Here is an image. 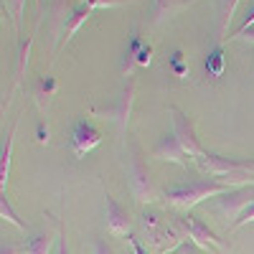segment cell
<instances>
[{"instance_id": "27", "label": "cell", "mask_w": 254, "mask_h": 254, "mask_svg": "<svg viewBox=\"0 0 254 254\" xmlns=\"http://www.w3.org/2000/svg\"><path fill=\"white\" fill-rule=\"evenodd\" d=\"M244 38H249V41H254V31H249V36H244Z\"/></svg>"}, {"instance_id": "11", "label": "cell", "mask_w": 254, "mask_h": 254, "mask_svg": "<svg viewBox=\"0 0 254 254\" xmlns=\"http://www.w3.org/2000/svg\"><path fill=\"white\" fill-rule=\"evenodd\" d=\"M92 13H94V8H92L89 3H81L71 15H66V28H64V33H66V36H64V44H69V41L76 36V31L81 28V23H84V20H87Z\"/></svg>"}, {"instance_id": "14", "label": "cell", "mask_w": 254, "mask_h": 254, "mask_svg": "<svg viewBox=\"0 0 254 254\" xmlns=\"http://www.w3.org/2000/svg\"><path fill=\"white\" fill-rule=\"evenodd\" d=\"M132 94H135V79H130L127 81V89L120 94V99H117V107H115V120L120 122V125H125L127 122V115H130V107H132Z\"/></svg>"}, {"instance_id": "12", "label": "cell", "mask_w": 254, "mask_h": 254, "mask_svg": "<svg viewBox=\"0 0 254 254\" xmlns=\"http://www.w3.org/2000/svg\"><path fill=\"white\" fill-rule=\"evenodd\" d=\"M239 3H242V0H221V5H219V41H221V44L226 41L229 23L234 20V13H237Z\"/></svg>"}, {"instance_id": "21", "label": "cell", "mask_w": 254, "mask_h": 254, "mask_svg": "<svg viewBox=\"0 0 254 254\" xmlns=\"http://www.w3.org/2000/svg\"><path fill=\"white\" fill-rule=\"evenodd\" d=\"M247 224H254V203H252V206H247V211L239 216V221L231 224V231H237V229H242V226H247Z\"/></svg>"}, {"instance_id": "17", "label": "cell", "mask_w": 254, "mask_h": 254, "mask_svg": "<svg viewBox=\"0 0 254 254\" xmlns=\"http://www.w3.org/2000/svg\"><path fill=\"white\" fill-rule=\"evenodd\" d=\"M206 71L211 76H221L224 74V51L216 49V51H211L208 59H206Z\"/></svg>"}, {"instance_id": "16", "label": "cell", "mask_w": 254, "mask_h": 254, "mask_svg": "<svg viewBox=\"0 0 254 254\" xmlns=\"http://www.w3.org/2000/svg\"><path fill=\"white\" fill-rule=\"evenodd\" d=\"M0 216H3L8 224H13L15 229H20V231H28V226H26L23 221H20V219H18V214L13 211V206H10V201H8V196H5V193L0 196Z\"/></svg>"}, {"instance_id": "2", "label": "cell", "mask_w": 254, "mask_h": 254, "mask_svg": "<svg viewBox=\"0 0 254 254\" xmlns=\"http://www.w3.org/2000/svg\"><path fill=\"white\" fill-rule=\"evenodd\" d=\"M198 168L208 176L221 181H237V183H254V160L242 158H221V155H203L198 160Z\"/></svg>"}, {"instance_id": "8", "label": "cell", "mask_w": 254, "mask_h": 254, "mask_svg": "<svg viewBox=\"0 0 254 254\" xmlns=\"http://www.w3.org/2000/svg\"><path fill=\"white\" fill-rule=\"evenodd\" d=\"M104 221H107V231L112 237H127L130 234V214H127L110 193H104Z\"/></svg>"}, {"instance_id": "10", "label": "cell", "mask_w": 254, "mask_h": 254, "mask_svg": "<svg viewBox=\"0 0 254 254\" xmlns=\"http://www.w3.org/2000/svg\"><path fill=\"white\" fill-rule=\"evenodd\" d=\"M196 0H153V23H163L178 10L193 5Z\"/></svg>"}, {"instance_id": "9", "label": "cell", "mask_w": 254, "mask_h": 254, "mask_svg": "<svg viewBox=\"0 0 254 254\" xmlns=\"http://www.w3.org/2000/svg\"><path fill=\"white\" fill-rule=\"evenodd\" d=\"M153 155H155L158 160L176 163V165H181V168H186L188 160H190V158L183 153V147H181V142L176 140L173 132H168V135H163V137L158 140V145L153 147Z\"/></svg>"}, {"instance_id": "13", "label": "cell", "mask_w": 254, "mask_h": 254, "mask_svg": "<svg viewBox=\"0 0 254 254\" xmlns=\"http://www.w3.org/2000/svg\"><path fill=\"white\" fill-rule=\"evenodd\" d=\"M54 242H59V237L54 239L51 234H46V231H41V234H33L26 244H23V254H49Z\"/></svg>"}, {"instance_id": "15", "label": "cell", "mask_w": 254, "mask_h": 254, "mask_svg": "<svg viewBox=\"0 0 254 254\" xmlns=\"http://www.w3.org/2000/svg\"><path fill=\"white\" fill-rule=\"evenodd\" d=\"M13 135H15V122L10 125L5 145H3V163H0V188L5 193V186H8V173H10V153H13Z\"/></svg>"}, {"instance_id": "7", "label": "cell", "mask_w": 254, "mask_h": 254, "mask_svg": "<svg viewBox=\"0 0 254 254\" xmlns=\"http://www.w3.org/2000/svg\"><path fill=\"white\" fill-rule=\"evenodd\" d=\"M99 142H102V132L89 120H79L74 125V130H71V147H74L76 158H84L87 153H92Z\"/></svg>"}, {"instance_id": "22", "label": "cell", "mask_w": 254, "mask_h": 254, "mask_svg": "<svg viewBox=\"0 0 254 254\" xmlns=\"http://www.w3.org/2000/svg\"><path fill=\"white\" fill-rule=\"evenodd\" d=\"M92 254H117L107 242H104V239H94L92 242Z\"/></svg>"}, {"instance_id": "6", "label": "cell", "mask_w": 254, "mask_h": 254, "mask_svg": "<svg viewBox=\"0 0 254 254\" xmlns=\"http://www.w3.org/2000/svg\"><path fill=\"white\" fill-rule=\"evenodd\" d=\"M178 224L186 229V234H188V239L193 242L196 247H201V249H224V244H221V239L211 231L206 224H201L196 216H190V214H186V216H181L178 219Z\"/></svg>"}, {"instance_id": "4", "label": "cell", "mask_w": 254, "mask_h": 254, "mask_svg": "<svg viewBox=\"0 0 254 254\" xmlns=\"http://www.w3.org/2000/svg\"><path fill=\"white\" fill-rule=\"evenodd\" d=\"M252 203H254V183L237 186V188H231L229 193L216 198V214L224 216V219H237L239 221V216Z\"/></svg>"}, {"instance_id": "23", "label": "cell", "mask_w": 254, "mask_h": 254, "mask_svg": "<svg viewBox=\"0 0 254 254\" xmlns=\"http://www.w3.org/2000/svg\"><path fill=\"white\" fill-rule=\"evenodd\" d=\"M56 254H69L66 249V239H64V229L59 226V242H56Z\"/></svg>"}, {"instance_id": "18", "label": "cell", "mask_w": 254, "mask_h": 254, "mask_svg": "<svg viewBox=\"0 0 254 254\" xmlns=\"http://www.w3.org/2000/svg\"><path fill=\"white\" fill-rule=\"evenodd\" d=\"M31 44H33V36H28V38H26V46L20 49V54H18V66H15V84H20V76H23V66L28 64Z\"/></svg>"}, {"instance_id": "5", "label": "cell", "mask_w": 254, "mask_h": 254, "mask_svg": "<svg viewBox=\"0 0 254 254\" xmlns=\"http://www.w3.org/2000/svg\"><path fill=\"white\" fill-rule=\"evenodd\" d=\"M127 178H130V190L140 203H150L155 201V188L150 183V173H147V165L142 163L140 153H135L127 165Z\"/></svg>"}, {"instance_id": "25", "label": "cell", "mask_w": 254, "mask_h": 254, "mask_svg": "<svg viewBox=\"0 0 254 254\" xmlns=\"http://www.w3.org/2000/svg\"><path fill=\"white\" fill-rule=\"evenodd\" d=\"M23 249H18V247H13L10 242H3V249H0V254H20Z\"/></svg>"}, {"instance_id": "3", "label": "cell", "mask_w": 254, "mask_h": 254, "mask_svg": "<svg viewBox=\"0 0 254 254\" xmlns=\"http://www.w3.org/2000/svg\"><path fill=\"white\" fill-rule=\"evenodd\" d=\"M168 115H171V125H173V135H176V140L181 142V147H183V153L190 158V160H201L203 155H206V150L201 147V142H198V137H196V122H193V117L190 115H186V112H181L178 107H168Z\"/></svg>"}, {"instance_id": "20", "label": "cell", "mask_w": 254, "mask_h": 254, "mask_svg": "<svg viewBox=\"0 0 254 254\" xmlns=\"http://www.w3.org/2000/svg\"><path fill=\"white\" fill-rule=\"evenodd\" d=\"M252 26H254V5L247 10V15H244V23L239 26V31L234 33V38H244V36L249 33V28H252Z\"/></svg>"}, {"instance_id": "24", "label": "cell", "mask_w": 254, "mask_h": 254, "mask_svg": "<svg viewBox=\"0 0 254 254\" xmlns=\"http://www.w3.org/2000/svg\"><path fill=\"white\" fill-rule=\"evenodd\" d=\"M127 242H130V247H132V252H135V254H147V249H145L135 237H127Z\"/></svg>"}, {"instance_id": "26", "label": "cell", "mask_w": 254, "mask_h": 254, "mask_svg": "<svg viewBox=\"0 0 254 254\" xmlns=\"http://www.w3.org/2000/svg\"><path fill=\"white\" fill-rule=\"evenodd\" d=\"M49 140V132L44 130V127H38V142H46Z\"/></svg>"}, {"instance_id": "19", "label": "cell", "mask_w": 254, "mask_h": 254, "mask_svg": "<svg viewBox=\"0 0 254 254\" xmlns=\"http://www.w3.org/2000/svg\"><path fill=\"white\" fill-rule=\"evenodd\" d=\"M5 8L10 10L13 23L18 26L20 23V15H23V8H26V0H5Z\"/></svg>"}, {"instance_id": "1", "label": "cell", "mask_w": 254, "mask_h": 254, "mask_svg": "<svg viewBox=\"0 0 254 254\" xmlns=\"http://www.w3.org/2000/svg\"><path fill=\"white\" fill-rule=\"evenodd\" d=\"M237 186H244V183H237V181H221V178H201V181H190V183H181V186H173L165 190V203L173 206V208H181V211H188L193 208L196 203L206 201V198H219L224 193H229L231 188ZM249 186V183H247Z\"/></svg>"}]
</instances>
